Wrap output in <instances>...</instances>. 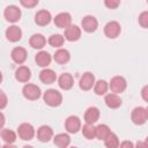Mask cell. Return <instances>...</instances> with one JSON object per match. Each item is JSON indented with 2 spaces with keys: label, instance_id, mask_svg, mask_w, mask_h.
<instances>
[{
  "label": "cell",
  "instance_id": "cell-31",
  "mask_svg": "<svg viewBox=\"0 0 148 148\" xmlns=\"http://www.w3.org/2000/svg\"><path fill=\"white\" fill-rule=\"evenodd\" d=\"M47 42L53 47H60V46H62V44L65 42V37L62 35H60V34H53V35H51L49 37Z\"/></svg>",
  "mask_w": 148,
  "mask_h": 148
},
{
  "label": "cell",
  "instance_id": "cell-2",
  "mask_svg": "<svg viewBox=\"0 0 148 148\" xmlns=\"http://www.w3.org/2000/svg\"><path fill=\"white\" fill-rule=\"evenodd\" d=\"M22 94H23L24 98H27L29 101H36L40 97L42 91H40V88L37 84L25 83L24 87L22 88Z\"/></svg>",
  "mask_w": 148,
  "mask_h": 148
},
{
  "label": "cell",
  "instance_id": "cell-33",
  "mask_svg": "<svg viewBox=\"0 0 148 148\" xmlns=\"http://www.w3.org/2000/svg\"><path fill=\"white\" fill-rule=\"evenodd\" d=\"M20 3L27 8H32L38 5V0H21Z\"/></svg>",
  "mask_w": 148,
  "mask_h": 148
},
{
  "label": "cell",
  "instance_id": "cell-20",
  "mask_svg": "<svg viewBox=\"0 0 148 148\" xmlns=\"http://www.w3.org/2000/svg\"><path fill=\"white\" fill-rule=\"evenodd\" d=\"M58 84L61 89L69 90V89H72V87L74 84V79L69 73H62L58 77Z\"/></svg>",
  "mask_w": 148,
  "mask_h": 148
},
{
  "label": "cell",
  "instance_id": "cell-5",
  "mask_svg": "<svg viewBox=\"0 0 148 148\" xmlns=\"http://www.w3.org/2000/svg\"><path fill=\"white\" fill-rule=\"evenodd\" d=\"M121 32V27L117 21H110L104 25V35L108 38H117Z\"/></svg>",
  "mask_w": 148,
  "mask_h": 148
},
{
  "label": "cell",
  "instance_id": "cell-7",
  "mask_svg": "<svg viewBox=\"0 0 148 148\" xmlns=\"http://www.w3.org/2000/svg\"><path fill=\"white\" fill-rule=\"evenodd\" d=\"M17 134L22 140L29 141L35 136V128L29 123H22L17 127Z\"/></svg>",
  "mask_w": 148,
  "mask_h": 148
},
{
  "label": "cell",
  "instance_id": "cell-26",
  "mask_svg": "<svg viewBox=\"0 0 148 148\" xmlns=\"http://www.w3.org/2000/svg\"><path fill=\"white\" fill-rule=\"evenodd\" d=\"M1 139L3 140L5 143L13 145L16 141V133L9 128H1Z\"/></svg>",
  "mask_w": 148,
  "mask_h": 148
},
{
  "label": "cell",
  "instance_id": "cell-23",
  "mask_svg": "<svg viewBox=\"0 0 148 148\" xmlns=\"http://www.w3.org/2000/svg\"><path fill=\"white\" fill-rule=\"evenodd\" d=\"M51 60H52V58H51L50 53L46 52V51H39V52L36 54V57H35L36 64H37L39 67H44V68H46V67L51 64Z\"/></svg>",
  "mask_w": 148,
  "mask_h": 148
},
{
  "label": "cell",
  "instance_id": "cell-36",
  "mask_svg": "<svg viewBox=\"0 0 148 148\" xmlns=\"http://www.w3.org/2000/svg\"><path fill=\"white\" fill-rule=\"evenodd\" d=\"M141 97H142V99H143L145 102L148 103V84L145 86V87L141 89Z\"/></svg>",
  "mask_w": 148,
  "mask_h": 148
},
{
  "label": "cell",
  "instance_id": "cell-8",
  "mask_svg": "<svg viewBox=\"0 0 148 148\" xmlns=\"http://www.w3.org/2000/svg\"><path fill=\"white\" fill-rule=\"evenodd\" d=\"M95 75L91 73V72H86L82 74V76L80 77V81H79V87L81 90H90L94 86H95Z\"/></svg>",
  "mask_w": 148,
  "mask_h": 148
},
{
  "label": "cell",
  "instance_id": "cell-43",
  "mask_svg": "<svg viewBox=\"0 0 148 148\" xmlns=\"http://www.w3.org/2000/svg\"><path fill=\"white\" fill-rule=\"evenodd\" d=\"M71 148H77V147H71Z\"/></svg>",
  "mask_w": 148,
  "mask_h": 148
},
{
  "label": "cell",
  "instance_id": "cell-40",
  "mask_svg": "<svg viewBox=\"0 0 148 148\" xmlns=\"http://www.w3.org/2000/svg\"><path fill=\"white\" fill-rule=\"evenodd\" d=\"M23 148H34V147H32V146H24Z\"/></svg>",
  "mask_w": 148,
  "mask_h": 148
},
{
  "label": "cell",
  "instance_id": "cell-18",
  "mask_svg": "<svg viewBox=\"0 0 148 148\" xmlns=\"http://www.w3.org/2000/svg\"><path fill=\"white\" fill-rule=\"evenodd\" d=\"M30 77H31V72H30V68L27 66H20L15 71V79L18 82L25 83L30 80Z\"/></svg>",
  "mask_w": 148,
  "mask_h": 148
},
{
  "label": "cell",
  "instance_id": "cell-44",
  "mask_svg": "<svg viewBox=\"0 0 148 148\" xmlns=\"http://www.w3.org/2000/svg\"><path fill=\"white\" fill-rule=\"evenodd\" d=\"M147 3H148V0H147Z\"/></svg>",
  "mask_w": 148,
  "mask_h": 148
},
{
  "label": "cell",
  "instance_id": "cell-29",
  "mask_svg": "<svg viewBox=\"0 0 148 148\" xmlns=\"http://www.w3.org/2000/svg\"><path fill=\"white\" fill-rule=\"evenodd\" d=\"M108 89H109V84H108V82L105 80H98L95 83V86H94V91L98 96L105 95L106 91H108Z\"/></svg>",
  "mask_w": 148,
  "mask_h": 148
},
{
  "label": "cell",
  "instance_id": "cell-17",
  "mask_svg": "<svg viewBox=\"0 0 148 148\" xmlns=\"http://www.w3.org/2000/svg\"><path fill=\"white\" fill-rule=\"evenodd\" d=\"M99 110L96 106H90L84 112V121L86 124H91L94 125L98 119H99Z\"/></svg>",
  "mask_w": 148,
  "mask_h": 148
},
{
  "label": "cell",
  "instance_id": "cell-37",
  "mask_svg": "<svg viewBox=\"0 0 148 148\" xmlns=\"http://www.w3.org/2000/svg\"><path fill=\"white\" fill-rule=\"evenodd\" d=\"M119 148H134V145L130 140H125L119 145Z\"/></svg>",
  "mask_w": 148,
  "mask_h": 148
},
{
  "label": "cell",
  "instance_id": "cell-28",
  "mask_svg": "<svg viewBox=\"0 0 148 148\" xmlns=\"http://www.w3.org/2000/svg\"><path fill=\"white\" fill-rule=\"evenodd\" d=\"M82 134L86 139L88 140H92L96 138V126L91 125V124H86L83 125V127L81 128Z\"/></svg>",
  "mask_w": 148,
  "mask_h": 148
},
{
  "label": "cell",
  "instance_id": "cell-39",
  "mask_svg": "<svg viewBox=\"0 0 148 148\" xmlns=\"http://www.w3.org/2000/svg\"><path fill=\"white\" fill-rule=\"evenodd\" d=\"M2 148H17V147H16V146H14V145L6 143V145H3V146H2Z\"/></svg>",
  "mask_w": 148,
  "mask_h": 148
},
{
  "label": "cell",
  "instance_id": "cell-10",
  "mask_svg": "<svg viewBox=\"0 0 148 148\" xmlns=\"http://www.w3.org/2000/svg\"><path fill=\"white\" fill-rule=\"evenodd\" d=\"M65 128L68 133L75 134L77 133L82 127H81V120L77 116H69L65 120Z\"/></svg>",
  "mask_w": 148,
  "mask_h": 148
},
{
  "label": "cell",
  "instance_id": "cell-6",
  "mask_svg": "<svg viewBox=\"0 0 148 148\" xmlns=\"http://www.w3.org/2000/svg\"><path fill=\"white\" fill-rule=\"evenodd\" d=\"M131 120L133 121V124L135 125H143L148 118H147V111L145 108L142 106H136L133 109L132 113H131Z\"/></svg>",
  "mask_w": 148,
  "mask_h": 148
},
{
  "label": "cell",
  "instance_id": "cell-38",
  "mask_svg": "<svg viewBox=\"0 0 148 148\" xmlns=\"http://www.w3.org/2000/svg\"><path fill=\"white\" fill-rule=\"evenodd\" d=\"M134 148H148V146H147V143L145 141H138L135 143Z\"/></svg>",
  "mask_w": 148,
  "mask_h": 148
},
{
  "label": "cell",
  "instance_id": "cell-21",
  "mask_svg": "<svg viewBox=\"0 0 148 148\" xmlns=\"http://www.w3.org/2000/svg\"><path fill=\"white\" fill-rule=\"evenodd\" d=\"M104 102H105V105L108 108H110V109H118L123 103L120 96L117 95V94H113V92L105 95Z\"/></svg>",
  "mask_w": 148,
  "mask_h": 148
},
{
  "label": "cell",
  "instance_id": "cell-24",
  "mask_svg": "<svg viewBox=\"0 0 148 148\" xmlns=\"http://www.w3.org/2000/svg\"><path fill=\"white\" fill-rule=\"evenodd\" d=\"M29 44H30V46L32 49L40 50V49H43L45 46L46 39L42 34H34L29 39Z\"/></svg>",
  "mask_w": 148,
  "mask_h": 148
},
{
  "label": "cell",
  "instance_id": "cell-11",
  "mask_svg": "<svg viewBox=\"0 0 148 148\" xmlns=\"http://www.w3.org/2000/svg\"><path fill=\"white\" fill-rule=\"evenodd\" d=\"M27 57H28V53H27V50L22 46H16L10 52V58L12 60L15 62V64H18V65H22L25 60H27Z\"/></svg>",
  "mask_w": 148,
  "mask_h": 148
},
{
  "label": "cell",
  "instance_id": "cell-19",
  "mask_svg": "<svg viewBox=\"0 0 148 148\" xmlns=\"http://www.w3.org/2000/svg\"><path fill=\"white\" fill-rule=\"evenodd\" d=\"M39 80L45 84H51L57 80V74L51 68H44L39 73Z\"/></svg>",
  "mask_w": 148,
  "mask_h": 148
},
{
  "label": "cell",
  "instance_id": "cell-4",
  "mask_svg": "<svg viewBox=\"0 0 148 148\" xmlns=\"http://www.w3.org/2000/svg\"><path fill=\"white\" fill-rule=\"evenodd\" d=\"M21 15H22L21 9H20L17 6H15V5H9V6H7V7L5 8V10H3V16H5V18H6L8 22H12V23L17 22V21L21 18Z\"/></svg>",
  "mask_w": 148,
  "mask_h": 148
},
{
  "label": "cell",
  "instance_id": "cell-14",
  "mask_svg": "<svg viewBox=\"0 0 148 148\" xmlns=\"http://www.w3.org/2000/svg\"><path fill=\"white\" fill-rule=\"evenodd\" d=\"M53 138V130L47 125H42L37 130V139L40 142H49Z\"/></svg>",
  "mask_w": 148,
  "mask_h": 148
},
{
  "label": "cell",
  "instance_id": "cell-27",
  "mask_svg": "<svg viewBox=\"0 0 148 148\" xmlns=\"http://www.w3.org/2000/svg\"><path fill=\"white\" fill-rule=\"evenodd\" d=\"M110 133H111V130H110V127L108 125L99 124V125L96 126V138L98 140H103L104 141L110 135Z\"/></svg>",
  "mask_w": 148,
  "mask_h": 148
},
{
  "label": "cell",
  "instance_id": "cell-35",
  "mask_svg": "<svg viewBox=\"0 0 148 148\" xmlns=\"http://www.w3.org/2000/svg\"><path fill=\"white\" fill-rule=\"evenodd\" d=\"M0 97H1V101H0V109L3 110L5 106L7 105V96L3 91H0Z\"/></svg>",
  "mask_w": 148,
  "mask_h": 148
},
{
  "label": "cell",
  "instance_id": "cell-34",
  "mask_svg": "<svg viewBox=\"0 0 148 148\" xmlns=\"http://www.w3.org/2000/svg\"><path fill=\"white\" fill-rule=\"evenodd\" d=\"M104 5L108 8H110V9H116L120 5V1L119 0H105L104 1Z\"/></svg>",
  "mask_w": 148,
  "mask_h": 148
},
{
  "label": "cell",
  "instance_id": "cell-22",
  "mask_svg": "<svg viewBox=\"0 0 148 148\" xmlns=\"http://www.w3.org/2000/svg\"><path fill=\"white\" fill-rule=\"evenodd\" d=\"M53 59L57 64H60V65H64V64H67L69 60H71V53L68 50L66 49H59L56 51V53L53 54Z\"/></svg>",
  "mask_w": 148,
  "mask_h": 148
},
{
  "label": "cell",
  "instance_id": "cell-15",
  "mask_svg": "<svg viewBox=\"0 0 148 148\" xmlns=\"http://www.w3.org/2000/svg\"><path fill=\"white\" fill-rule=\"evenodd\" d=\"M52 20V16H51V13L46 9H42V10H38L35 15V22L40 25V27H44V25H47Z\"/></svg>",
  "mask_w": 148,
  "mask_h": 148
},
{
  "label": "cell",
  "instance_id": "cell-13",
  "mask_svg": "<svg viewBox=\"0 0 148 148\" xmlns=\"http://www.w3.org/2000/svg\"><path fill=\"white\" fill-rule=\"evenodd\" d=\"M53 22L56 24V27L58 28H62V29H66L71 25V22H72V16L69 13H59L58 15H56V17L53 18Z\"/></svg>",
  "mask_w": 148,
  "mask_h": 148
},
{
  "label": "cell",
  "instance_id": "cell-9",
  "mask_svg": "<svg viewBox=\"0 0 148 148\" xmlns=\"http://www.w3.org/2000/svg\"><path fill=\"white\" fill-rule=\"evenodd\" d=\"M81 27H82V29L86 32L91 34V32H94V31L97 30V28H98V21L96 20L95 16L87 15V16H84L81 20Z\"/></svg>",
  "mask_w": 148,
  "mask_h": 148
},
{
  "label": "cell",
  "instance_id": "cell-30",
  "mask_svg": "<svg viewBox=\"0 0 148 148\" xmlns=\"http://www.w3.org/2000/svg\"><path fill=\"white\" fill-rule=\"evenodd\" d=\"M104 145L106 148H119V138L117 136V134H114L113 132L110 133V135L104 140Z\"/></svg>",
  "mask_w": 148,
  "mask_h": 148
},
{
  "label": "cell",
  "instance_id": "cell-3",
  "mask_svg": "<svg viewBox=\"0 0 148 148\" xmlns=\"http://www.w3.org/2000/svg\"><path fill=\"white\" fill-rule=\"evenodd\" d=\"M109 88L111 89V91L113 94H120L123 91H125V89L127 88V82L125 80L124 76H120V75H117V76H113L109 83Z\"/></svg>",
  "mask_w": 148,
  "mask_h": 148
},
{
  "label": "cell",
  "instance_id": "cell-42",
  "mask_svg": "<svg viewBox=\"0 0 148 148\" xmlns=\"http://www.w3.org/2000/svg\"><path fill=\"white\" fill-rule=\"evenodd\" d=\"M146 111H147V118H148V106L146 108Z\"/></svg>",
  "mask_w": 148,
  "mask_h": 148
},
{
  "label": "cell",
  "instance_id": "cell-25",
  "mask_svg": "<svg viewBox=\"0 0 148 148\" xmlns=\"http://www.w3.org/2000/svg\"><path fill=\"white\" fill-rule=\"evenodd\" d=\"M53 142L58 148H67L71 143V138L66 133H59L53 138Z\"/></svg>",
  "mask_w": 148,
  "mask_h": 148
},
{
  "label": "cell",
  "instance_id": "cell-1",
  "mask_svg": "<svg viewBox=\"0 0 148 148\" xmlns=\"http://www.w3.org/2000/svg\"><path fill=\"white\" fill-rule=\"evenodd\" d=\"M43 99L49 106L56 108L62 103V95L56 89H47L43 95Z\"/></svg>",
  "mask_w": 148,
  "mask_h": 148
},
{
  "label": "cell",
  "instance_id": "cell-32",
  "mask_svg": "<svg viewBox=\"0 0 148 148\" xmlns=\"http://www.w3.org/2000/svg\"><path fill=\"white\" fill-rule=\"evenodd\" d=\"M138 21H139V24H140L142 28L148 29V10L142 12V13L139 15Z\"/></svg>",
  "mask_w": 148,
  "mask_h": 148
},
{
  "label": "cell",
  "instance_id": "cell-12",
  "mask_svg": "<svg viewBox=\"0 0 148 148\" xmlns=\"http://www.w3.org/2000/svg\"><path fill=\"white\" fill-rule=\"evenodd\" d=\"M64 37L68 42H76L81 37V29L75 24H71L68 28L65 29Z\"/></svg>",
  "mask_w": 148,
  "mask_h": 148
},
{
  "label": "cell",
  "instance_id": "cell-16",
  "mask_svg": "<svg viewBox=\"0 0 148 148\" xmlns=\"http://www.w3.org/2000/svg\"><path fill=\"white\" fill-rule=\"evenodd\" d=\"M6 37L9 42H18L22 38V30L17 25H10L6 29Z\"/></svg>",
  "mask_w": 148,
  "mask_h": 148
},
{
  "label": "cell",
  "instance_id": "cell-41",
  "mask_svg": "<svg viewBox=\"0 0 148 148\" xmlns=\"http://www.w3.org/2000/svg\"><path fill=\"white\" fill-rule=\"evenodd\" d=\"M145 142H146V143H147V146H148V136L146 138V141H145Z\"/></svg>",
  "mask_w": 148,
  "mask_h": 148
}]
</instances>
